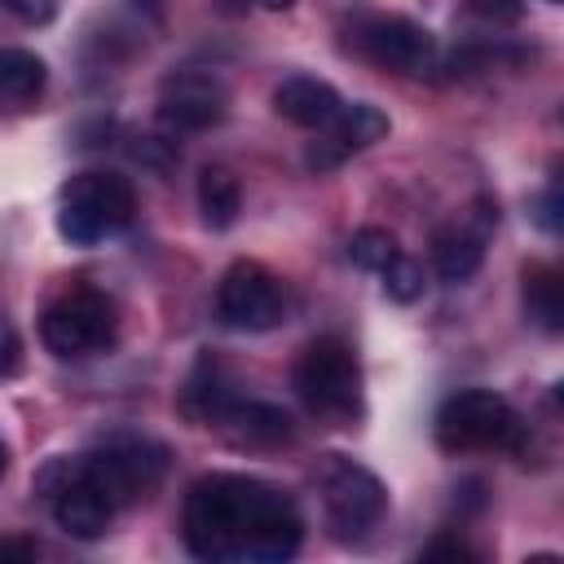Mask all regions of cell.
Listing matches in <instances>:
<instances>
[{
	"label": "cell",
	"mask_w": 564,
	"mask_h": 564,
	"mask_svg": "<svg viewBox=\"0 0 564 564\" xmlns=\"http://www.w3.org/2000/svg\"><path fill=\"white\" fill-rule=\"evenodd\" d=\"M4 9H9L18 22H26V26H44V22H53V13H57L53 0H4Z\"/></svg>",
	"instance_id": "cell-25"
},
{
	"label": "cell",
	"mask_w": 564,
	"mask_h": 564,
	"mask_svg": "<svg viewBox=\"0 0 564 564\" xmlns=\"http://www.w3.org/2000/svg\"><path fill=\"white\" fill-rule=\"evenodd\" d=\"M35 489L48 498L53 520H57L62 533H70V538H79V542H93V538H101V533L110 529L115 507L97 494V485L79 471L75 458H53V463H44V471L35 476Z\"/></svg>",
	"instance_id": "cell-10"
},
{
	"label": "cell",
	"mask_w": 564,
	"mask_h": 564,
	"mask_svg": "<svg viewBox=\"0 0 564 564\" xmlns=\"http://www.w3.org/2000/svg\"><path fill=\"white\" fill-rule=\"evenodd\" d=\"M339 106H344V97L326 79H313V75H286L273 88V110L295 128H313L317 132L339 115Z\"/></svg>",
	"instance_id": "cell-15"
},
{
	"label": "cell",
	"mask_w": 564,
	"mask_h": 564,
	"mask_svg": "<svg viewBox=\"0 0 564 564\" xmlns=\"http://www.w3.org/2000/svg\"><path fill=\"white\" fill-rule=\"evenodd\" d=\"M137 212L132 181L119 172H75L57 194V234L70 247H97L101 238L128 229Z\"/></svg>",
	"instance_id": "cell-4"
},
{
	"label": "cell",
	"mask_w": 564,
	"mask_h": 564,
	"mask_svg": "<svg viewBox=\"0 0 564 564\" xmlns=\"http://www.w3.org/2000/svg\"><path fill=\"white\" fill-rule=\"evenodd\" d=\"M388 128H392L388 115H383L379 106H370V101L339 106V115H335L326 128H317V137L308 141L304 167H308V172H335L344 159H352V154L370 150L375 141H383Z\"/></svg>",
	"instance_id": "cell-13"
},
{
	"label": "cell",
	"mask_w": 564,
	"mask_h": 564,
	"mask_svg": "<svg viewBox=\"0 0 564 564\" xmlns=\"http://www.w3.org/2000/svg\"><path fill=\"white\" fill-rule=\"evenodd\" d=\"M229 401H234V392H229L225 366H220L212 352H203V357L194 361L185 388H181V414H185L189 423H198V427H212Z\"/></svg>",
	"instance_id": "cell-17"
},
{
	"label": "cell",
	"mask_w": 564,
	"mask_h": 564,
	"mask_svg": "<svg viewBox=\"0 0 564 564\" xmlns=\"http://www.w3.org/2000/svg\"><path fill=\"white\" fill-rule=\"evenodd\" d=\"M198 212L207 229H229L242 212V189L229 167H203L198 172Z\"/></svg>",
	"instance_id": "cell-19"
},
{
	"label": "cell",
	"mask_w": 564,
	"mask_h": 564,
	"mask_svg": "<svg viewBox=\"0 0 564 564\" xmlns=\"http://www.w3.org/2000/svg\"><path fill=\"white\" fill-rule=\"evenodd\" d=\"M419 555H427V560H436V555H454V560H471L476 551L463 542V538H436V542H427Z\"/></svg>",
	"instance_id": "cell-26"
},
{
	"label": "cell",
	"mask_w": 564,
	"mask_h": 564,
	"mask_svg": "<svg viewBox=\"0 0 564 564\" xmlns=\"http://www.w3.org/2000/svg\"><path fill=\"white\" fill-rule=\"evenodd\" d=\"M432 432H436V445L445 454H471V449H507V454H520L524 449V436H529V423L520 419V410L502 392L463 388V392H454V397L441 401Z\"/></svg>",
	"instance_id": "cell-2"
},
{
	"label": "cell",
	"mask_w": 564,
	"mask_h": 564,
	"mask_svg": "<svg viewBox=\"0 0 564 564\" xmlns=\"http://www.w3.org/2000/svg\"><path fill=\"white\" fill-rule=\"evenodd\" d=\"M256 4H260V9H291L295 0H256Z\"/></svg>",
	"instance_id": "cell-28"
},
{
	"label": "cell",
	"mask_w": 564,
	"mask_h": 564,
	"mask_svg": "<svg viewBox=\"0 0 564 564\" xmlns=\"http://www.w3.org/2000/svg\"><path fill=\"white\" fill-rule=\"evenodd\" d=\"M313 485L322 494V507H326V520H330L335 538H361L388 511L383 480L370 467H361L344 454H322L317 467H313Z\"/></svg>",
	"instance_id": "cell-7"
},
{
	"label": "cell",
	"mask_w": 564,
	"mask_h": 564,
	"mask_svg": "<svg viewBox=\"0 0 564 564\" xmlns=\"http://www.w3.org/2000/svg\"><path fill=\"white\" fill-rule=\"evenodd\" d=\"M22 366V335L9 317H0V379Z\"/></svg>",
	"instance_id": "cell-24"
},
{
	"label": "cell",
	"mask_w": 564,
	"mask_h": 564,
	"mask_svg": "<svg viewBox=\"0 0 564 564\" xmlns=\"http://www.w3.org/2000/svg\"><path fill=\"white\" fill-rule=\"evenodd\" d=\"M498 229V203L480 198L471 203V212H463L454 225H441L432 234V269L441 282H471L480 260H485V242Z\"/></svg>",
	"instance_id": "cell-12"
},
{
	"label": "cell",
	"mask_w": 564,
	"mask_h": 564,
	"mask_svg": "<svg viewBox=\"0 0 564 564\" xmlns=\"http://www.w3.org/2000/svg\"><path fill=\"white\" fill-rule=\"evenodd\" d=\"M379 278H383V295L397 300V304H414V300L423 295V286H427L423 264H419L414 256H405V251H397V256L379 269Z\"/></svg>",
	"instance_id": "cell-20"
},
{
	"label": "cell",
	"mask_w": 564,
	"mask_h": 564,
	"mask_svg": "<svg viewBox=\"0 0 564 564\" xmlns=\"http://www.w3.org/2000/svg\"><path fill=\"white\" fill-rule=\"evenodd\" d=\"M397 251H401V247H397V234H388V229H379V225H366V229H357V234L348 238V260H352L357 269H366V273H379Z\"/></svg>",
	"instance_id": "cell-21"
},
{
	"label": "cell",
	"mask_w": 564,
	"mask_h": 564,
	"mask_svg": "<svg viewBox=\"0 0 564 564\" xmlns=\"http://www.w3.org/2000/svg\"><path fill=\"white\" fill-rule=\"evenodd\" d=\"M212 427H216L229 445H238V449H278V445H286V441L295 436L286 410L264 405V401H238V397L220 410V419H216Z\"/></svg>",
	"instance_id": "cell-14"
},
{
	"label": "cell",
	"mask_w": 564,
	"mask_h": 564,
	"mask_svg": "<svg viewBox=\"0 0 564 564\" xmlns=\"http://www.w3.org/2000/svg\"><path fill=\"white\" fill-rule=\"evenodd\" d=\"M533 220H538L546 234H560V225H564V216H560V181H551V185L533 198Z\"/></svg>",
	"instance_id": "cell-23"
},
{
	"label": "cell",
	"mask_w": 564,
	"mask_h": 564,
	"mask_svg": "<svg viewBox=\"0 0 564 564\" xmlns=\"http://www.w3.org/2000/svg\"><path fill=\"white\" fill-rule=\"evenodd\" d=\"M471 18L489 22V26H516L524 18V0H463Z\"/></svg>",
	"instance_id": "cell-22"
},
{
	"label": "cell",
	"mask_w": 564,
	"mask_h": 564,
	"mask_svg": "<svg viewBox=\"0 0 564 564\" xmlns=\"http://www.w3.org/2000/svg\"><path fill=\"white\" fill-rule=\"evenodd\" d=\"M44 84H48L44 57H35L31 48H0V119L35 110Z\"/></svg>",
	"instance_id": "cell-16"
},
{
	"label": "cell",
	"mask_w": 564,
	"mask_h": 564,
	"mask_svg": "<svg viewBox=\"0 0 564 564\" xmlns=\"http://www.w3.org/2000/svg\"><path fill=\"white\" fill-rule=\"evenodd\" d=\"M520 295H524V317L542 326L546 335L564 330V291H560V269L529 260L520 269Z\"/></svg>",
	"instance_id": "cell-18"
},
{
	"label": "cell",
	"mask_w": 564,
	"mask_h": 564,
	"mask_svg": "<svg viewBox=\"0 0 564 564\" xmlns=\"http://www.w3.org/2000/svg\"><path fill=\"white\" fill-rule=\"evenodd\" d=\"M115 335H119L115 300L97 286L62 291L40 317V339L57 361H79V357L106 352L115 344Z\"/></svg>",
	"instance_id": "cell-5"
},
{
	"label": "cell",
	"mask_w": 564,
	"mask_h": 564,
	"mask_svg": "<svg viewBox=\"0 0 564 564\" xmlns=\"http://www.w3.org/2000/svg\"><path fill=\"white\" fill-rule=\"evenodd\" d=\"M9 471V449H4V441H0V476Z\"/></svg>",
	"instance_id": "cell-29"
},
{
	"label": "cell",
	"mask_w": 564,
	"mask_h": 564,
	"mask_svg": "<svg viewBox=\"0 0 564 564\" xmlns=\"http://www.w3.org/2000/svg\"><path fill=\"white\" fill-rule=\"evenodd\" d=\"M295 392L326 427H352L361 419V366L339 335H317L295 361Z\"/></svg>",
	"instance_id": "cell-3"
},
{
	"label": "cell",
	"mask_w": 564,
	"mask_h": 564,
	"mask_svg": "<svg viewBox=\"0 0 564 564\" xmlns=\"http://www.w3.org/2000/svg\"><path fill=\"white\" fill-rule=\"evenodd\" d=\"M75 463L97 485V494L115 511H123V507L145 502L159 489V480L167 471V449L154 441H141V436H119V441H106L101 449H93Z\"/></svg>",
	"instance_id": "cell-6"
},
{
	"label": "cell",
	"mask_w": 564,
	"mask_h": 564,
	"mask_svg": "<svg viewBox=\"0 0 564 564\" xmlns=\"http://www.w3.org/2000/svg\"><path fill=\"white\" fill-rule=\"evenodd\" d=\"M216 313L234 330H273L291 313L286 282L260 260H234L216 286Z\"/></svg>",
	"instance_id": "cell-9"
},
{
	"label": "cell",
	"mask_w": 564,
	"mask_h": 564,
	"mask_svg": "<svg viewBox=\"0 0 564 564\" xmlns=\"http://www.w3.org/2000/svg\"><path fill=\"white\" fill-rule=\"evenodd\" d=\"M181 538L207 564H282L304 542V520L291 494L269 480L212 471L189 485Z\"/></svg>",
	"instance_id": "cell-1"
},
{
	"label": "cell",
	"mask_w": 564,
	"mask_h": 564,
	"mask_svg": "<svg viewBox=\"0 0 564 564\" xmlns=\"http://www.w3.org/2000/svg\"><path fill=\"white\" fill-rule=\"evenodd\" d=\"M348 44L379 70L397 75H427L436 66V35L401 13H366L348 26Z\"/></svg>",
	"instance_id": "cell-8"
},
{
	"label": "cell",
	"mask_w": 564,
	"mask_h": 564,
	"mask_svg": "<svg viewBox=\"0 0 564 564\" xmlns=\"http://www.w3.org/2000/svg\"><path fill=\"white\" fill-rule=\"evenodd\" d=\"M40 546L31 538H0V560H35Z\"/></svg>",
	"instance_id": "cell-27"
},
{
	"label": "cell",
	"mask_w": 564,
	"mask_h": 564,
	"mask_svg": "<svg viewBox=\"0 0 564 564\" xmlns=\"http://www.w3.org/2000/svg\"><path fill=\"white\" fill-rule=\"evenodd\" d=\"M229 115V93L212 70H172L159 84V123L167 132H207Z\"/></svg>",
	"instance_id": "cell-11"
}]
</instances>
